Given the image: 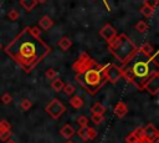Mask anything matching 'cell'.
Segmentation results:
<instances>
[{
	"label": "cell",
	"mask_w": 159,
	"mask_h": 143,
	"mask_svg": "<svg viewBox=\"0 0 159 143\" xmlns=\"http://www.w3.org/2000/svg\"><path fill=\"white\" fill-rule=\"evenodd\" d=\"M4 50L26 72L34 70L51 52V47L41 36L34 35L30 27H25Z\"/></svg>",
	"instance_id": "1"
},
{
	"label": "cell",
	"mask_w": 159,
	"mask_h": 143,
	"mask_svg": "<svg viewBox=\"0 0 159 143\" xmlns=\"http://www.w3.org/2000/svg\"><path fill=\"white\" fill-rule=\"evenodd\" d=\"M122 68V77L134 85L138 90H143L147 81L158 71V61L157 53L147 60H135V56L129 60L128 62L123 63Z\"/></svg>",
	"instance_id": "2"
},
{
	"label": "cell",
	"mask_w": 159,
	"mask_h": 143,
	"mask_svg": "<svg viewBox=\"0 0 159 143\" xmlns=\"http://www.w3.org/2000/svg\"><path fill=\"white\" fill-rule=\"evenodd\" d=\"M76 81L88 93L96 95L107 83L106 65H99L93 58L78 72H76Z\"/></svg>",
	"instance_id": "3"
},
{
	"label": "cell",
	"mask_w": 159,
	"mask_h": 143,
	"mask_svg": "<svg viewBox=\"0 0 159 143\" xmlns=\"http://www.w3.org/2000/svg\"><path fill=\"white\" fill-rule=\"evenodd\" d=\"M108 50L122 63L128 62L129 60H132L134 56L138 55V47L125 34L117 35L108 44Z\"/></svg>",
	"instance_id": "4"
},
{
	"label": "cell",
	"mask_w": 159,
	"mask_h": 143,
	"mask_svg": "<svg viewBox=\"0 0 159 143\" xmlns=\"http://www.w3.org/2000/svg\"><path fill=\"white\" fill-rule=\"evenodd\" d=\"M66 111L65 104L58 99V98H53L46 107H45V112L52 118V119H58Z\"/></svg>",
	"instance_id": "5"
},
{
	"label": "cell",
	"mask_w": 159,
	"mask_h": 143,
	"mask_svg": "<svg viewBox=\"0 0 159 143\" xmlns=\"http://www.w3.org/2000/svg\"><path fill=\"white\" fill-rule=\"evenodd\" d=\"M142 138L145 143H158L159 142V132L154 127V124L149 123L142 128Z\"/></svg>",
	"instance_id": "6"
},
{
	"label": "cell",
	"mask_w": 159,
	"mask_h": 143,
	"mask_svg": "<svg viewBox=\"0 0 159 143\" xmlns=\"http://www.w3.org/2000/svg\"><path fill=\"white\" fill-rule=\"evenodd\" d=\"M106 77L107 82L116 83L119 78H122V68L116 65H106Z\"/></svg>",
	"instance_id": "7"
},
{
	"label": "cell",
	"mask_w": 159,
	"mask_h": 143,
	"mask_svg": "<svg viewBox=\"0 0 159 143\" xmlns=\"http://www.w3.org/2000/svg\"><path fill=\"white\" fill-rule=\"evenodd\" d=\"M143 90L149 92L152 96H157L159 93V72L154 73L144 85Z\"/></svg>",
	"instance_id": "8"
},
{
	"label": "cell",
	"mask_w": 159,
	"mask_h": 143,
	"mask_svg": "<svg viewBox=\"0 0 159 143\" xmlns=\"http://www.w3.org/2000/svg\"><path fill=\"white\" fill-rule=\"evenodd\" d=\"M76 133H77V136H78L82 141H84V142H87V141H93V139L97 137V132L94 131V128L89 127L88 124H87V126H83V127H80V129H78Z\"/></svg>",
	"instance_id": "9"
},
{
	"label": "cell",
	"mask_w": 159,
	"mask_h": 143,
	"mask_svg": "<svg viewBox=\"0 0 159 143\" xmlns=\"http://www.w3.org/2000/svg\"><path fill=\"white\" fill-rule=\"evenodd\" d=\"M117 35H118V34H117V30H116L111 24H106V25L99 30V36H101L107 44H109Z\"/></svg>",
	"instance_id": "10"
},
{
	"label": "cell",
	"mask_w": 159,
	"mask_h": 143,
	"mask_svg": "<svg viewBox=\"0 0 159 143\" xmlns=\"http://www.w3.org/2000/svg\"><path fill=\"white\" fill-rule=\"evenodd\" d=\"M11 134L12 133H11V126H10V123L7 121H5V119L0 121V141H2V142L10 141Z\"/></svg>",
	"instance_id": "11"
},
{
	"label": "cell",
	"mask_w": 159,
	"mask_h": 143,
	"mask_svg": "<svg viewBox=\"0 0 159 143\" xmlns=\"http://www.w3.org/2000/svg\"><path fill=\"white\" fill-rule=\"evenodd\" d=\"M140 142H143L142 128H137L135 131H133L130 134L125 137V143H140Z\"/></svg>",
	"instance_id": "12"
},
{
	"label": "cell",
	"mask_w": 159,
	"mask_h": 143,
	"mask_svg": "<svg viewBox=\"0 0 159 143\" xmlns=\"http://www.w3.org/2000/svg\"><path fill=\"white\" fill-rule=\"evenodd\" d=\"M60 134H61L63 138L70 139V138H72V136H73V134H76V129H75L71 124L66 123V124H63V126H62V128L60 129Z\"/></svg>",
	"instance_id": "13"
},
{
	"label": "cell",
	"mask_w": 159,
	"mask_h": 143,
	"mask_svg": "<svg viewBox=\"0 0 159 143\" xmlns=\"http://www.w3.org/2000/svg\"><path fill=\"white\" fill-rule=\"evenodd\" d=\"M52 26H53V20H52L50 16H47V15L42 16V17L40 19V21H39V27H40L41 30H43V31L50 30Z\"/></svg>",
	"instance_id": "14"
},
{
	"label": "cell",
	"mask_w": 159,
	"mask_h": 143,
	"mask_svg": "<svg viewBox=\"0 0 159 143\" xmlns=\"http://www.w3.org/2000/svg\"><path fill=\"white\" fill-rule=\"evenodd\" d=\"M128 113V107L124 102H118L114 107V114L118 117V118H123L125 114Z\"/></svg>",
	"instance_id": "15"
},
{
	"label": "cell",
	"mask_w": 159,
	"mask_h": 143,
	"mask_svg": "<svg viewBox=\"0 0 159 143\" xmlns=\"http://www.w3.org/2000/svg\"><path fill=\"white\" fill-rule=\"evenodd\" d=\"M138 52H140V53L144 55L145 57H152V56L155 53L154 50H153V46H152L150 44H148V42L143 44V45L138 48Z\"/></svg>",
	"instance_id": "16"
},
{
	"label": "cell",
	"mask_w": 159,
	"mask_h": 143,
	"mask_svg": "<svg viewBox=\"0 0 159 143\" xmlns=\"http://www.w3.org/2000/svg\"><path fill=\"white\" fill-rule=\"evenodd\" d=\"M58 47L62 50V51H67V50H70L71 48V46H72V41H71V39L70 37H67V36H63V37H61L60 39V41H58Z\"/></svg>",
	"instance_id": "17"
},
{
	"label": "cell",
	"mask_w": 159,
	"mask_h": 143,
	"mask_svg": "<svg viewBox=\"0 0 159 143\" xmlns=\"http://www.w3.org/2000/svg\"><path fill=\"white\" fill-rule=\"evenodd\" d=\"M83 99L80 97V96H72L71 98H70V106L72 107V108H75V109H80V108H82L83 107Z\"/></svg>",
	"instance_id": "18"
},
{
	"label": "cell",
	"mask_w": 159,
	"mask_h": 143,
	"mask_svg": "<svg viewBox=\"0 0 159 143\" xmlns=\"http://www.w3.org/2000/svg\"><path fill=\"white\" fill-rule=\"evenodd\" d=\"M20 5H21L27 12H30V11L37 5V1H36V0H20Z\"/></svg>",
	"instance_id": "19"
},
{
	"label": "cell",
	"mask_w": 159,
	"mask_h": 143,
	"mask_svg": "<svg viewBox=\"0 0 159 143\" xmlns=\"http://www.w3.org/2000/svg\"><path fill=\"white\" fill-rule=\"evenodd\" d=\"M63 86H65V82L61 78H57V77H55L52 80V82H51V87L53 88L55 92H61L62 88H63Z\"/></svg>",
	"instance_id": "20"
},
{
	"label": "cell",
	"mask_w": 159,
	"mask_h": 143,
	"mask_svg": "<svg viewBox=\"0 0 159 143\" xmlns=\"http://www.w3.org/2000/svg\"><path fill=\"white\" fill-rule=\"evenodd\" d=\"M91 112H92L93 114H104V112H106V107H104L102 103L96 102V103L92 106Z\"/></svg>",
	"instance_id": "21"
},
{
	"label": "cell",
	"mask_w": 159,
	"mask_h": 143,
	"mask_svg": "<svg viewBox=\"0 0 159 143\" xmlns=\"http://www.w3.org/2000/svg\"><path fill=\"white\" fill-rule=\"evenodd\" d=\"M139 11H140V14H142L143 16H145V17H152V16L154 15V11H155V10H153V9H150V7L145 6V5H143V6L139 9Z\"/></svg>",
	"instance_id": "22"
},
{
	"label": "cell",
	"mask_w": 159,
	"mask_h": 143,
	"mask_svg": "<svg viewBox=\"0 0 159 143\" xmlns=\"http://www.w3.org/2000/svg\"><path fill=\"white\" fill-rule=\"evenodd\" d=\"M135 30H137L138 32H140V34H144V32L148 30V24H147L145 21L140 20V21H138V22L135 24Z\"/></svg>",
	"instance_id": "23"
},
{
	"label": "cell",
	"mask_w": 159,
	"mask_h": 143,
	"mask_svg": "<svg viewBox=\"0 0 159 143\" xmlns=\"http://www.w3.org/2000/svg\"><path fill=\"white\" fill-rule=\"evenodd\" d=\"M62 91H63L67 96H72V95L75 93L76 88H75V86H72V85H70V83H65V86H63Z\"/></svg>",
	"instance_id": "24"
},
{
	"label": "cell",
	"mask_w": 159,
	"mask_h": 143,
	"mask_svg": "<svg viewBox=\"0 0 159 143\" xmlns=\"http://www.w3.org/2000/svg\"><path fill=\"white\" fill-rule=\"evenodd\" d=\"M7 17H9L10 20L15 21V20H17V19L20 17V12H19L16 9H11V10L7 12Z\"/></svg>",
	"instance_id": "25"
},
{
	"label": "cell",
	"mask_w": 159,
	"mask_h": 143,
	"mask_svg": "<svg viewBox=\"0 0 159 143\" xmlns=\"http://www.w3.org/2000/svg\"><path fill=\"white\" fill-rule=\"evenodd\" d=\"M20 106H21V108H22L24 111H29V109L32 107V102H31L29 98H24V99L21 101Z\"/></svg>",
	"instance_id": "26"
},
{
	"label": "cell",
	"mask_w": 159,
	"mask_h": 143,
	"mask_svg": "<svg viewBox=\"0 0 159 143\" xmlns=\"http://www.w3.org/2000/svg\"><path fill=\"white\" fill-rule=\"evenodd\" d=\"M57 71L56 70H53V68H48L46 72H45V76H46V78H48V80H53L55 77H57Z\"/></svg>",
	"instance_id": "27"
},
{
	"label": "cell",
	"mask_w": 159,
	"mask_h": 143,
	"mask_svg": "<svg viewBox=\"0 0 159 143\" xmlns=\"http://www.w3.org/2000/svg\"><path fill=\"white\" fill-rule=\"evenodd\" d=\"M103 119H104L103 114H93V113H92L91 121H92L94 124H99V123H102V122H103Z\"/></svg>",
	"instance_id": "28"
},
{
	"label": "cell",
	"mask_w": 159,
	"mask_h": 143,
	"mask_svg": "<svg viewBox=\"0 0 159 143\" xmlns=\"http://www.w3.org/2000/svg\"><path fill=\"white\" fill-rule=\"evenodd\" d=\"M11 101H12V96H11L9 92H6V93H4V95L1 96V102H2L4 104H10Z\"/></svg>",
	"instance_id": "29"
},
{
	"label": "cell",
	"mask_w": 159,
	"mask_h": 143,
	"mask_svg": "<svg viewBox=\"0 0 159 143\" xmlns=\"http://www.w3.org/2000/svg\"><path fill=\"white\" fill-rule=\"evenodd\" d=\"M144 5L150 7V9H153V10H155L157 6H158V0H144Z\"/></svg>",
	"instance_id": "30"
},
{
	"label": "cell",
	"mask_w": 159,
	"mask_h": 143,
	"mask_svg": "<svg viewBox=\"0 0 159 143\" xmlns=\"http://www.w3.org/2000/svg\"><path fill=\"white\" fill-rule=\"evenodd\" d=\"M77 124H78L80 127L87 126V124H88V118H87L86 116H80V117L77 118Z\"/></svg>",
	"instance_id": "31"
},
{
	"label": "cell",
	"mask_w": 159,
	"mask_h": 143,
	"mask_svg": "<svg viewBox=\"0 0 159 143\" xmlns=\"http://www.w3.org/2000/svg\"><path fill=\"white\" fill-rule=\"evenodd\" d=\"M36 1H37V2H40V4H43V2H46L47 0H36Z\"/></svg>",
	"instance_id": "32"
},
{
	"label": "cell",
	"mask_w": 159,
	"mask_h": 143,
	"mask_svg": "<svg viewBox=\"0 0 159 143\" xmlns=\"http://www.w3.org/2000/svg\"><path fill=\"white\" fill-rule=\"evenodd\" d=\"M66 143H75V142H72V141H71V139H68V141H67V142H66Z\"/></svg>",
	"instance_id": "33"
},
{
	"label": "cell",
	"mask_w": 159,
	"mask_h": 143,
	"mask_svg": "<svg viewBox=\"0 0 159 143\" xmlns=\"http://www.w3.org/2000/svg\"><path fill=\"white\" fill-rule=\"evenodd\" d=\"M1 48H2V45H1V44H0V50H1Z\"/></svg>",
	"instance_id": "34"
},
{
	"label": "cell",
	"mask_w": 159,
	"mask_h": 143,
	"mask_svg": "<svg viewBox=\"0 0 159 143\" xmlns=\"http://www.w3.org/2000/svg\"><path fill=\"white\" fill-rule=\"evenodd\" d=\"M10 143H15V142H12V141H10Z\"/></svg>",
	"instance_id": "35"
},
{
	"label": "cell",
	"mask_w": 159,
	"mask_h": 143,
	"mask_svg": "<svg viewBox=\"0 0 159 143\" xmlns=\"http://www.w3.org/2000/svg\"><path fill=\"white\" fill-rule=\"evenodd\" d=\"M140 143H145V142H144V141H143V142H140Z\"/></svg>",
	"instance_id": "36"
}]
</instances>
